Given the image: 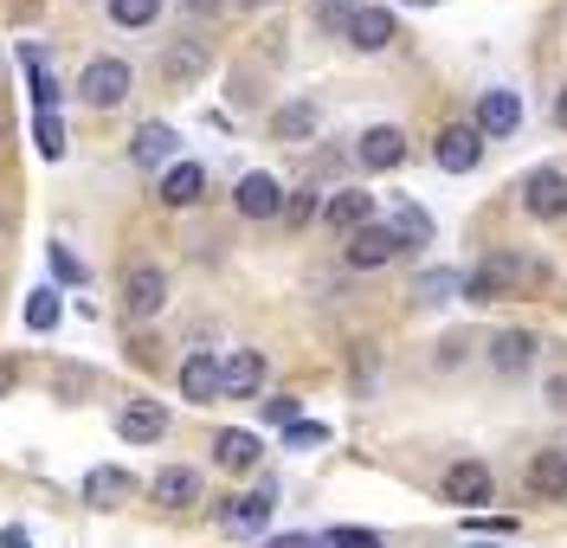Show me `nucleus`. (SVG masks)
Returning a JSON list of instances; mask_svg holds the SVG:
<instances>
[{"instance_id":"f257e3e1","label":"nucleus","mask_w":567,"mask_h":548,"mask_svg":"<svg viewBox=\"0 0 567 548\" xmlns=\"http://www.w3.org/2000/svg\"><path fill=\"white\" fill-rule=\"evenodd\" d=\"M516 200H523V214H529V219L561 226V219H567V168H555V162L529 168V175L516 182Z\"/></svg>"},{"instance_id":"f03ea898","label":"nucleus","mask_w":567,"mask_h":548,"mask_svg":"<svg viewBox=\"0 0 567 548\" xmlns=\"http://www.w3.org/2000/svg\"><path fill=\"white\" fill-rule=\"evenodd\" d=\"M130 84H136L130 59H110V52H97V59H84V72H78V97H84L91 110H116L123 97H130Z\"/></svg>"},{"instance_id":"7ed1b4c3","label":"nucleus","mask_w":567,"mask_h":548,"mask_svg":"<svg viewBox=\"0 0 567 548\" xmlns=\"http://www.w3.org/2000/svg\"><path fill=\"white\" fill-rule=\"evenodd\" d=\"M439 490H445V504H458L464 516H477L496 497V472L484 465V458H458V465H445Z\"/></svg>"},{"instance_id":"20e7f679","label":"nucleus","mask_w":567,"mask_h":548,"mask_svg":"<svg viewBox=\"0 0 567 548\" xmlns=\"http://www.w3.org/2000/svg\"><path fill=\"white\" fill-rule=\"evenodd\" d=\"M271 510H278V484L265 477L258 490H239V497H226V504H219L213 516H219V529H226V536H265Z\"/></svg>"},{"instance_id":"39448f33","label":"nucleus","mask_w":567,"mask_h":548,"mask_svg":"<svg viewBox=\"0 0 567 548\" xmlns=\"http://www.w3.org/2000/svg\"><path fill=\"white\" fill-rule=\"evenodd\" d=\"M484 130H477V123H445V130H439V136H432V162H439V168H445V175H471V168H477V162H484Z\"/></svg>"},{"instance_id":"423d86ee","label":"nucleus","mask_w":567,"mask_h":548,"mask_svg":"<svg viewBox=\"0 0 567 548\" xmlns=\"http://www.w3.org/2000/svg\"><path fill=\"white\" fill-rule=\"evenodd\" d=\"M354 162H361L368 175H393V168L406 162V130H400V123H368V130L354 136Z\"/></svg>"},{"instance_id":"0eeeda50","label":"nucleus","mask_w":567,"mask_h":548,"mask_svg":"<svg viewBox=\"0 0 567 548\" xmlns=\"http://www.w3.org/2000/svg\"><path fill=\"white\" fill-rule=\"evenodd\" d=\"M406 252L400 239H393L388 219H374V226H361V232H349V246H342V258H349V271H388L393 258Z\"/></svg>"},{"instance_id":"6e6552de","label":"nucleus","mask_w":567,"mask_h":548,"mask_svg":"<svg viewBox=\"0 0 567 548\" xmlns=\"http://www.w3.org/2000/svg\"><path fill=\"white\" fill-rule=\"evenodd\" d=\"M233 214L239 219H284V182L265 175V168L239 175V187H233Z\"/></svg>"},{"instance_id":"1a4fd4ad","label":"nucleus","mask_w":567,"mask_h":548,"mask_svg":"<svg viewBox=\"0 0 567 548\" xmlns=\"http://www.w3.org/2000/svg\"><path fill=\"white\" fill-rule=\"evenodd\" d=\"M162 303H168V271L162 265H130L123 271V310L130 317H162Z\"/></svg>"},{"instance_id":"9d476101","label":"nucleus","mask_w":567,"mask_h":548,"mask_svg":"<svg viewBox=\"0 0 567 548\" xmlns=\"http://www.w3.org/2000/svg\"><path fill=\"white\" fill-rule=\"evenodd\" d=\"M477 130H484V143H496V136H516L523 130V91H503V84H491L484 97H477V116H471Z\"/></svg>"},{"instance_id":"9b49d317","label":"nucleus","mask_w":567,"mask_h":548,"mask_svg":"<svg viewBox=\"0 0 567 548\" xmlns=\"http://www.w3.org/2000/svg\"><path fill=\"white\" fill-rule=\"evenodd\" d=\"M322 226L342 232V239L361 232V226H374V194H368V187H336V194L322 200Z\"/></svg>"},{"instance_id":"f8f14e48","label":"nucleus","mask_w":567,"mask_h":548,"mask_svg":"<svg viewBox=\"0 0 567 548\" xmlns=\"http://www.w3.org/2000/svg\"><path fill=\"white\" fill-rule=\"evenodd\" d=\"M265 387V355L258 349H233L219 362V401H251Z\"/></svg>"},{"instance_id":"ddd939ff","label":"nucleus","mask_w":567,"mask_h":548,"mask_svg":"<svg viewBox=\"0 0 567 548\" xmlns=\"http://www.w3.org/2000/svg\"><path fill=\"white\" fill-rule=\"evenodd\" d=\"M116 438H123V445H162V438H168V406L130 401L116 413Z\"/></svg>"},{"instance_id":"4468645a","label":"nucleus","mask_w":567,"mask_h":548,"mask_svg":"<svg viewBox=\"0 0 567 548\" xmlns=\"http://www.w3.org/2000/svg\"><path fill=\"white\" fill-rule=\"evenodd\" d=\"M200 490H207V484H200L194 465H162L155 484H148V497H155L162 510H194V504H200Z\"/></svg>"},{"instance_id":"2eb2a0df","label":"nucleus","mask_w":567,"mask_h":548,"mask_svg":"<svg viewBox=\"0 0 567 548\" xmlns=\"http://www.w3.org/2000/svg\"><path fill=\"white\" fill-rule=\"evenodd\" d=\"M175 148H181L175 123H142L136 136H130V162L155 175V168H175Z\"/></svg>"},{"instance_id":"dca6fc26","label":"nucleus","mask_w":567,"mask_h":548,"mask_svg":"<svg viewBox=\"0 0 567 548\" xmlns=\"http://www.w3.org/2000/svg\"><path fill=\"white\" fill-rule=\"evenodd\" d=\"M265 458V438L246 433V426H226V433H213V465L219 472H251Z\"/></svg>"},{"instance_id":"f3484780","label":"nucleus","mask_w":567,"mask_h":548,"mask_svg":"<svg viewBox=\"0 0 567 548\" xmlns=\"http://www.w3.org/2000/svg\"><path fill=\"white\" fill-rule=\"evenodd\" d=\"M123 497H136V477L123 472V465H91L84 472V504L91 510H116Z\"/></svg>"},{"instance_id":"a211bd4d","label":"nucleus","mask_w":567,"mask_h":548,"mask_svg":"<svg viewBox=\"0 0 567 548\" xmlns=\"http://www.w3.org/2000/svg\"><path fill=\"white\" fill-rule=\"evenodd\" d=\"M535 329H496L491 335V368L496 374H523V368H535Z\"/></svg>"},{"instance_id":"6ab92c4d","label":"nucleus","mask_w":567,"mask_h":548,"mask_svg":"<svg viewBox=\"0 0 567 548\" xmlns=\"http://www.w3.org/2000/svg\"><path fill=\"white\" fill-rule=\"evenodd\" d=\"M181 394H187L194 406L219 401V355H213V349H194V355L181 362Z\"/></svg>"},{"instance_id":"aec40b11","label":"nucleus","mask_w":567,"mask_h":548,"mask_svg":"<svg viewBox=\"0 0 567 548\" xmlns=\"http://www.w3.org/2000/svg\"><path fill=\"white\" fill-rule=\"evenodd\" d=\"M523 484L535 497H548V504H567V452H535L523 465Z\"/></svg>"},{"instance_id":"412c9836","label":"nucleus","mask_w":567,"mask_h":548,"mask_svg":"<svg viewBox=\"0 0 567 548\" xmlns=\"http://www.w3.org/2000/svg\"><path fill=\"white\" fill-rule=\"evenodd\" d=\"M317 123H322V110L310 97H290V104L271 110V143H310Z\"/></svg>"},{"instance_id":"4be33fe9","label":"nucleus","mask_w":567,"mask_h":548,"mask_svg":"<svg viewBox=\"0 0 567 548\" xmlns=\"http://www.w3.org/2000/svg\"><path fill=\"white\" fill-rule=\"evenodd\" d=\"M349 45L354 52H388L393 45V7H354Z\"/></svg>"},{"instance_id":"5701e85b","label":"nucleus","mask_w":567,"mask_h":548,"mask_svg":"<svg viewBox=\"0 0 567 548\" xmlns=\"http://www.w3.org/2000/svg\"><path fill=\"white\" fill-rule=\"evenodd\" d=\"M207 65H213V59H207V39H175V45L162 52V77H168V84H194Z\"/></svg>"},{"instance_id":"b1692460","label":"nucleus","mask_w":567,"mask_h":548,"mask_svg":"<svg viewBox=\"0 0 567 548\" xmlns=\"http://www.w3.org/2000/svg\"><path fill=\"white\" fill-rule=\"evenodd\" d=\"M200 194H207V168L200 162H175L162 175V207H200Z\"/></svg>"},{"instance_id":"393cba45","label":"nucleus","mask_w":567,"mask_h":548,"mask_svg":"<svg viewBox=\"0 0 567 548\" xmlns=\"http://www.w3.org/2000/svg\"><path fill=\"white\" fill-rule=\"evenodd\" d=\"M20 65H27V97H33V110H59V77H52V65H45V52L39 45H20Z\"/></svg>"},{"instance_id":"a878e982","label":"nucleus","mask_w":567,"mask_h":548,"mask_svg":"<svg viewBox=\"0 0 567 548\" xmlns=\"http://www.w3.org/2000/svg\"><path fill=\"white\" fill-rule=\"evenodd\" d=\"M393 239H400V246H406V252H413V246H432V239H439V219L425 214L420 200H400V207H393Z\"/></svg>"},{"instance_id":"bb28decb","label":"nucleus","mask_w":567,"mask_h":548,"mask_svg":"<svg viewBox=\"0 0 567 548\" xmlns=\"http://www.w3.org/2000/svg\"><path fill=\"white\" fill-rule=\"evenodd\" d=\"M458 291H464V271L432 265V271H420V285H413V303H452Z\"/></svg>"},{"instance_id":"cd10ccee","label":"nucleus","mask_w":567,"mask_h":548,"mask_svg":"<svg viewBox=\"0 0 567 548\" xmlns=\"http://www.w3.org/2000/svg\"><path fill=\"white\" fill-rule=\"evenodd\" d=\"M104 7H110V27H123V33H142V27L162 20V0H104Z\"/></svg>"},{"instance_id":"c85d7f7f","label":"nucleus","mask_w":567,"mask_h":548,"mask_svg":"<svg viewBox=\"0 0 567 548\" xmlns=\"http://www.w3.org/2000/svg\"><path fill=\"white\" fill-rule=\"evenodd\" d=\"M59 317H65V303H59V285H39V291L27 297V329L52 335V329H59Z\"/></svg>"},{"instance_id":"c756f323","label":"nucleus","mask_w":567,"mask_h":548,"mask_svg":"<svg viewBox=\"0 0 567 548\" xmlns=\"http://www.w3.org/2000/svg\"><path fill=\"white\" fill-rule=\"evenodd\" d=\"M33 148H39V162H59V155H65V123H59V110H33Z\"/></svg>"},{"instance_id":"7c9ffc66","label":"nucleus","mask_w":567,"mask_h":548,"mask_svg":"<svg viewBox=\"0 0 567 548\" xmlns=\"http://www.w3.org/2000/svg\"><path fill=\"white\" fill-rule=\"evenodd\" d=\"M284 219H290V226H310V219H322V194H317V182L297 187V194H284Z\"/></svg>"},{"instance_id":"2f4dec72","label":"nucleus","mask_w":567,"mask_h":548,"mask_svg":"<svg viewBox=\"0 0 567 548\" xmlns=\"http://www.w3.org/2000/svg\"><path fill=\"white\" fill-rule=\"evenodd\" d=\"M329 445V426L322 420H297V426H284V452H317Z\"/></svg>"},{"instance_id":"473e14b6","label":"nucleus","mask_w":567,"mask_h":548,"mask_svg":"<svg viewBox=\"0 0 567 548\" xmlns=\"http://www.w3.org/2000/svg\"><path fill=\"white\" fill-rule=\"evenodd\" d=\"M322 548H388L374 529H354V523H342V529H329L322 536Z\"/></svg>"},{"instance_id":"72a5a7b5","label":"nucleus","mask_w":567,"mask_h":548,"mask_svg":"<svg viewBox=\"0 0 567 548\" xmlns=\"http://www.w3.org/2000/svg\"><path fill=\"white\" fill-rule=\"evenodd\" d=\"M258 406H265L271 426H297V420H303V401H297V394H271V401H258Z\"/></svg>"},{"instance_id":"f704fd0d","label":"nucleus","mask_w":567,"mask_h":548,"mask_svg":"<svg viewBox=\"0 0 567 548\" xmlns=\"http://www.w3.org/2000/svg\"><path fill=\"white\" fill-rule=\"evenodd\" d=\"M52 394H59V401H78V394H91V374H84V368H59V374H52Z\"/></svg>"},{"instance_id":"c9c22d12","label":"nucleus","mask_w":567,"mask_h":548,"mask_svg":"<svg viewBox=\"0 0 567 548\" xmlns=\"http://www.w3.org/2000/svg\"><path fill=\"white\" fill-rule=\"evenodd\" d=\"M52 271H59V285H84V278H91V271L78 265V252H71V246H52Z\"/></svg>"},{"instance_id":"e433bc0d","label":"nucleus","mask_w":567,"mask_h":548,"mask_svg":"<svg viewBox=\"0 0 567 548\" xmlns=\"http://www.w3.org/2000/svg\"><path fill=\"white\" fill-rule=\"evenodd\" d=\"M349 20H354V7H342V0H329V7L317 13L322 33H342V39H349Z\"/></svg>"},{"instance_id":"4c0bfd02","label":"nucleus","mask_w":567,"mask_h":548,"mask_svg":"<svg viewBox=\"0 0 567 548\" xmlns=\"http://www.w3.org/2000/svg\"><path fill=\"white\" fill-rule=\"evenodd\" d=\"M464 529H477V536H516V516H464Z\"/></svg>"},{"instance_id":"58836bf2","label":"nucleus","mask_w":567,"mask_h":548,"mask_svg":"<svg viewBox=\"0 0 567 548\" xmlns=\"http://www.w3.org/2000/svg\"><path fill=\"white\" fill-rule=\"evenodd\" d=\"M0 548H39V542L27 536V523H7V529H0Z\"/></svg>"},{"instance_id":"ea45409f","label":"nucleus","mask_w":567,"mask_h":548,"mask_svg":"<svg viewBox=\"0 0 567 548\" xmlns=\"http://www.w3.org/2000/svg\"><path fill=\"white\" fill-rule=\"evenodd\" d=\"M265 548H322V536H271Z\"/></svg>"},{"instance_id":"a19ab883","label":"nucleus","mask_w":567,"mask_h":548,"mask_svg":"<svg viewBox=\"0 0 567 548\" xmlns=\"http://www.w3.org/2000/svg\"><path fill=\"white\" fill-rule=\"evenodd\" d=\"M542 394H548V406H567V374H548V387H542Z\"/></svg>"},{"instance_id":"79ce46f5","label":"nucleus","mask_w":567,"mask_h":548,"mask_svg":"<svg viewBox=\"0 0 567 548\" xmlns=\"http://www.w3.org/2000/svg\"><path fill=\"white\" fill-rule=\"evenodd\" d=\"M181 7H187V13H200V20H207V13H219V7H226V0H181Z\"/></svg>"},{"instance_id":"37998d69","label":"nucleus","mask_w":567,"mask_h":548,"mask_svg":"<svg viewBox=\"0 0 567 548\" xmlns=\"http://www.w3.org/2000/svg\"><path fill=\"white\" fill-rule=\"evenodd\" d=\"M13 381H20V368H13V362H0V394H13Z\"/></svg>"},{"instance_id":"c03bdc74","label":"nucleus","mask_w":567,"mask_h":548,"mask_svg":"<svg viewBox=\"0 0 567 548\" xmlns=\"http://www.w3.org/2000/svg\"><path fill=\"white\" fill-rule=\"evenodd\" d=\"M555 130H567V84L555 91Z\"/></svg>"},{"instance_id":"a18cd8bd","label":"nucleus","mask_w":567,"mask_h":548,"mask_svg":"<svg viewBox=\"0 0 567 548\" xmlns=\"http://www.w3.org/2000/svg\"><path fill=\"white\" fill-rule=\"evenodd\" d=\"M464 548H496V542H464Z\"/></svg>"},{"instance_id":"49530a36","label":"nucleus","mask_w":567,"mask_h":548,"mask_svg":"<svg viewBox=\"0 0 567 548\" xmlns=\"http://www.w3.org/2000/svg\"><path fill=\"white\" fill-rule=\"evenodd\" d=\"M406 7H432V0H406Z\"/></svg>"},{"instance_id":"de8ad7c7","label":"nucleus","mask_w":567,"mask_h":548,"mask_svg":"<svg viewBox=\"0 0 567 548\" xmlns=\"http://www.w3.org/2000/svg\"><path fill=\"white\" fill-rule=\"evenodd\" d=\"M246 7H265V0H246Z\"/></svg>"},{"instance_id":"09e8293b","label":"nucleus","mask_w":567,"mask_h":548,"mask_svg":"<svg viewBox=\"0 0 567 548\" xmlns=\"http://www.w3.org/2000/svg\"><path fill=\"white\" fill-rule=\"evenodd\" d=\"M561 452H567V445H561Z\"/></svg>"}]
</instances>
